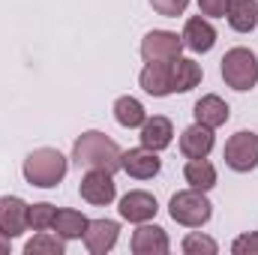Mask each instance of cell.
Instances as JSON below:
<instances>
[{
	"label": "cell",
	"mask_w": 258,
	"mask_h": 255,
	"mask_svg": "<svg viewBox=\"0 0 258 255\" xmlns=\"http://www.w3.org/2000/svg\"><path fill=\"white\" fill-rule=\"evenodd\" d=\"M123 171L135 180H150L159 174L162 168V159L156 156V150L150 147H132V150H123V159H120Z\"/></svg>",
	"instance_id": "obj_9"
},
{
	"label": "cell",
	"mask_w": 258,
	"mask_h": 255,
	"mask_svg": "<svg viewBox=\"0 0 258 255\" xmlns=\"http://www.w3.org/2000/svg\"><path fill=\"white\" fill-rule=\"evenodd\" d=\"M198 9H201V15H207V18H225L228 0H198Z\"/></svg>",
	"instance_id": "obj_28"
},
{
	"label": "cell",
	"mask_w": 258,
	"mask_h": 255,
	"mask_svg": "<svg viewBox=\"0 0 258 255\" xmlns=\"http://www.w3.org/2000/svg\"><path fill=\"white\" fill-rule=\"evenodd\" d=\"M195 114V123H201V126H222L228 117H231V111H228V105H225V99L222 96H216V93H207V96H201L198 102H195L192 108Z\"/></svg>",
	"instance_id": "obj_17"
},
{
	"label": "cell",
	"mask_w": 258,
	"mask_h": 255,
	"mask_svg": "<svg viewBox=\"0 0 258 255\" xmlns=\"http://www.w3.org/2000/svg\"><path fill=\"white\" fill-rule=\"evenodd\" d=\"M66 171H69V162L54 147H39V150L27 153V159H24V180L39 189H54L66 177Z\"/></svg>",
	"instance_id": "obj_2"
},
{
	"label": "cell",
	"mask_w": 258,
	"mask_h": 255,
	"mask_svg": "<svg viewBox=\"0 0 258 255\" xmlns=\"http://www.w3.org/2000/svg\"><path fill=\"white\" fill-rule=\"evenodd\" d=\"M201 84V66L189 57H174L171 60V87L174 93H189Z\"/></svg>",
	"instance_id": "obj_19"
},
{
	"label": "cell",
	"mask_w": 258,
	"mask_h": 255,
	"mask_svg": "<svg viewBox=\"0 0 258 255\" xmlns=\"http://www.w3.org/2000/svg\"><path fill=\"white\" fill-rule=\"evenodd\" d=\"M117 237H120V225L114 219H90L84 231V246L90 255H108L117 246Z\"/></svg>",
	"instance_id": "obj_8"
},
{
	"label": "cell",
	"mask_w": 258,
	"mask_h": 255,
	"mask_svg": "<svg viewBox=\"0 0 258 255\" xmlns=\"http://www.w3.org/2000/svg\"><path fill=\"white\" fill-rule=\"evenodd\" d=\"M183 36H177L174 30H150L141 39V60L144 63H162V60H174L183 51Z\"/></svg>",
	"instance_id": "obj_6"
},
{
	"label": "cell",
	"mask_w": 258,
	"mask_h": 255,
	"mask_svg": "<svg viewBox=\"0 0 258 255\" xmlns=\"http://www.w3.org/2000/svg\"><path fill=\"white\" fill-rule=\"evenodd\" d=\"M213 150V129L201 126V123H192V126L183 129L180 135V153L186 159H207Z\"/></svg>",
	"instance_id": "obj_15"
},
{
	"label": "cell",
	"mask_w": 258,
	"mask_h": 255,
	"mask_svg": "<svg viewBox=\"0 0 258 255\" xmlns=\"http://www.w3.org/2000/svg\"><path fill=\"white\" fill-rule=\"evenodd\" d=\"M27 210L30 204L18 195H3L0 198V231H6L9 237H18L24 234L30 225H27Z\"/></svg>",
	"instance_id": "obj_10"
},
{
	"label": "cell",
	"mask_w": 258,
	"mask_h": 255,
	"mask_svg": "<svg viewBox=\"0 0 258 255\" xmlns=\"http://www.w3.org/2000/svg\"><path fill=\"white\" fill-rule=\"evenodd\" d=\"M138 84H141L144 93H150V96H156V99L174 93V87H171V60H162V63H144L141 75H138Z\"/></svg>",
	"instance_id": "obj_13"
},
{
	"label": "cell",
	"mask_w": 258,
	"mask_h": 255,
	"mask_svg": "<svg viewBox=\"0 0 258 255\" xmlns=\"http://www.w3.org/2000/svg\"><path fill=\"white\" fill-rule=\"evenodd\" d=\"M78 192L87 204L93 207H105L117 198V183H114V174L111 171H102V168H87V174L81 177Z\"/></svg>",
	"instance_id": "obj_7"
},
{
	"label": "cell",
	"mask_w": 258,
	"mask_h": 255,
	"mask_svg": "<svg viewBox=\"0 0 258 255\" xmlns=\"http://www.w3.org/2000/svg\"><path fill=\"white\" fill-rule=\"evenodd\" d=\"M24 252H27V255H42V252H45V255H63L66 252V240H63V237H57V234L51 237V234L39 231L33 240H27V243H24Z\"/></svg>",
	"instance_id": "obj_23"
},
{
	"label": "cell",
	"mask_w": 258,
	"mask_h": 255,
	"mask_svg": "<svg viewBox=\"0 0 258 255\" xmlns=\"http://www.w3.org/2000/svg\"><path fill=\"white\" fill-rule=\"evenodd\" d=\"M183 177L192 189H201V192H210L216 186V168L207 162V159H189L186 168H183Z\"/></svg>",
	"instance_id": "obj_22"
},
{
	"label": "cell",
	"mask_w": 258,
	"mask_h": 255,
	"mask_svg": "<svg viewBox=\"0 0 258 255\" xmlns=\"http://www.w3.org/2000/svg\"><path fill=\"white\" fill-rule=\"evenodd\" d=\"M120 216L126 219V222H135V225H141V222H150L153 216H156V210H159V204H156V198L150 195V192L144 189H132L126 192L123 198H120Z\"/></svg>",
	"instance_id": "obj_11"
},
{
	"label": "cell",
	"mask_w": 258,
	"mask_h": 255,
	"mask_svg": "<svg viewBox=\"0 0 258 255\" xmlns=\"http://www.w3.org/2000/svg\"><path fill=\"white\" fill-rule=\"evenodd\" d=\"M183 45L195 51V54H207L213 45H216V27L207 21V18H201V15H192L189 21H186V27H183Z\"/></svg>",
	"instance_id": "obj_14"
},
{
	"label": "cell",
	"mask_w": 258,
	"mask_h": 255,
	"mask_svg": "<svg viewBox=\"0 0 258 255\" xmlns=\"http://www.w3.org/2000/svg\"><path fill=\"white\" fill-rule=\"evenodd\" d=\"M183 252L186 255H216L219 252V246H216V240L213 237H207V234H186L183 237Z\"/></svg>",
	"instance_id": "obj_25"
},
{
	"label": "cell",
	"mask_w": 258,
	"mask_h": 255,
	"mask_svg": "<svg viewBox=\"0 0 258 255\" xmlns=\"http://www.w3.org/2000/svg\"><path fill=\"white\" fill-rule=\"evenodd\" d=\"M87 216L81 213V210H57L54 213V231H57V237H63V240H81L84 237V231H87Z\"/></svg>",
	"instance_id": "obj_20"
},
{
	"label": "cell",
	"mask_w": 258,
	"mask_h": 255,
	"mask_svg": "<svg viewBox=\"0 0 258 255\" xmlns=\"http://www.w3.org/2000/svg\"><path fill=\"white\" fill-rule=\"evenodd\" d=\"M168 213L177 225H186V228H201L210 222L213 216V204L210 198L204 195L201 189H183V192H174L171 201H168Z\"/></svg>",
	"instance_id": "obj_3"
},
{
	"label": "cell",
	"mask_w": 258,
	"mask_h": 255,
	"mask_svg": "<svg viewBox=\"0 0 258 255\" xmlns=\"http://www.w3.org/2000/svg\"><path fill=\"white\" fill-rule=\"evenodd\" d=\"M72 159L78 168H102V171H123L120 159H123V150L114 138H108L105 132L99 129H87L75 138L72 144Z\"/></svg>",
	"instance_id": "obj_1"
},
{
	"label": "cell",
	"mask_w": 258,
	"mask_h": 255,
	"mask_svg": "<svg viewBox=\"0 0 258 255\" xmlns=\"http://www.w3.org/2000/svg\"><path fill=\"white\" fill-rule=\"evenodd\" d=\"M222 159L231 171L237 174H249L258 168V132L252 129H240L234 132L228 141H225V150H222Z\"/></svg>",
	"instance_id": "obj_5"
},
{
	"label": "cell",
	"mask_w": 258,
	"mask_h": 255,
	"mask_svg": "<svg viewBox=\"0 0 258 255\" xmlns=\"http://www.w3.org/2000/svg\"><path fill=\"white\" fill-rule=\"evenodd\" d=\"M54 213H57L54 204L39 201V204H33V207L27 210V225H30L33 231H48V228L54 225Z\"/></svg>",
	"instance_id": "obj_24"
},
{
	"label": "cell",
	"mask_w": 258,
	"mask_h": 255,
	"mask_svg": "<svg viewBox=\"0 0 258 255\" xmlns=\"http://www.w3.org/2000/svg\"><path fill=\"white\" fill-rule=\"evenodd\" d=\"M219 72H222V81H225L231 90L246 93V90H252V87L258 84V57L249 51V48L237 45V48L225 51Z\"/></svg>",
	"instance_id": "obj_4"
},
{
	"label": "cell",
	"mask_w": 258,
	"mask_h": 255,
	"mask_svg": "<svg viewBox=\"0 0 258 255\" xmlns=\"http://www.w3.org/2000/svg\"><path fill=\"white\" fill-rule=\"evenodd\" d=\"M150 6H153L159 15H165V18H177V15L186 12L189 0H150Z\"/></svg>",
	"instance_id": "obj_26"
},
{
	"label": "cell",
	"mask_w": 258,
	"mask_h": 255,
	"mask_svg": "<svg viewBox=\"0 0 258 255\" xmlns=\"http://www.w3.org/2000/svg\"><path fill=\"white\" fill-rule=\"evenodd\" d=\"M231 252L234 255H258V234H240L231 243Z\"/></svg>",
	"instance_id": "obj_27"
},
{
	"label": "cell",
	"mask_w": 258,
	"mask_h": 255,
	"mask_svg": "<svg viewBox=\"0 0 258 255\" xmlns=\"http://www.w3.org/2000/svg\"><path fill=\"white\" fill-rule=\"evenodd\" d=\"M141 147H150V150H165L168 144H171V138H174V126H171V120L168 117H162V114H153V117H147L144 123H141Z\"/></svg>",
	"instance_id": "obj_16"
},
{
	"label": "cell",
	"mask_w": 258,
	"mask_h": 255,
	"mask_svg": "<svg viewBox=\"0 0 258 255\" xmlns=\"http://www.w3.org/2000/svg\"><path fill=\"white\" fill-rule=\"evenodd\" d=\"M132 252L135 255H165L171 249V240H168V234H165V228H159V225H138L135 228V234H132Z\"/></svg>",
	"instance_id": "obj_12"
},
{
	"label": "cell",
	"mask_w": 258,
	"mask_h": 255,
	"mask_svg": "<svg viewBox=\"0 0 258 255\" xmlns=\"http://www.w3.org/2000/svg\"><path fill=\"white\" fill-rule=\"evenodd\" d=\"M114 120L123 129H141V123L147 120V111L135 96H120L114 102Z\"/></svg>",
	"instance_id": "obj_21"
},
{
	"label": "cell",
	"mask_w": 258,
	"mask_h": 255,
	"mask_svg": "<svg viewBox=\"0 0 258 255\" xmlns=\"http://www.w3.org/2000/svg\"><path fill=\"white\" fill-rule=\"evenodd\" d=\"M9 240H12V237H9L6 231H0V255H6L9 249H12V243H9Z\"/></svg>",
	"instance_id": "obj_29"
},
{
	"label": "cell",
	"mask_w": 258,
	"mask_h": 255,
	"mask_svg": "<svg viewBox=\"0 0 258 255\" xmlns=\"http://www.w3.org/2000/svg\"><path fill=\"white\" fill-rule=\"evenodd\" d=\"M225 18L231 24V30L237 33H252L258 24V0H228Z\"/></svg>",
	"instance_id": "obj_18"
}]
</instances>
